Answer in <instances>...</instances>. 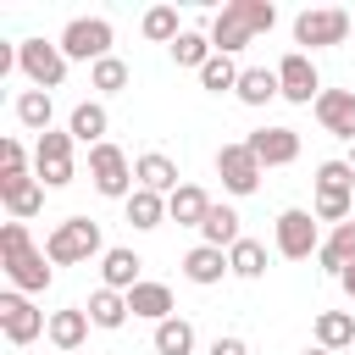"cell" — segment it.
<instances>
[{
  "label": "cell",
  "instance_id": "40",
  "mask_svg": "<svg viewBox=\"0 0 355 355\" xmlns=\"http://www.w3.org/2000/svg\"><path fill=\"white\" fill-rule=\"evenodd\" d=\"M300 355H333V349H322V344H316V349H300Z\"/></svg>",
  "mask_w": 355,
  "mask_h": 355
},
{
  "label": "cell",
  "instance_id": "39",
  "mask_svg": "<svg viewBox=\"0 0 355 355\" xmlns=\"http://www.w3.org/2000/svg\"><path fill=\"white\" fill-rule=\"evenodd\" d=\"M338 283H344V294L355 300V266H344V277H338Z\"/></svg>",
  "mask_w": 355,
  "mask_h": 355
},
{
  "label": "cell",
  "instance_id": "13",
  "mask_svg": "<svg viewBox=\"0 0 355 355\" xmlns=\"http://www.w3.org/2000/svg\"><path fill=\"white\" fill-rule=\"evenodd\" d=\"M316 122L333 139H349L355 144V89H322L316 94Z\"/></svg>",
  "mask_w": 355,
  "mask_h": 355
},
{
  "label": "cell",
  "instance_id": "37",
  "mask_svg": "<svg viewBox=\"0 0 355 355\" xmlns=\"http://www.w3.org/2000/svg\"><path fill=\"white\" fill-rule=\"evenodd\" d=\"M11 172H28V150L17 139H0V178H11Z\"/></svg>",
  "mask_w": 355,
  "mask_h": 355
},
{
  "label": "cell",
  "instance_id": "19",
  "mask_svg": "<svg viewBox=\"0 0 355 355\" xmlns=\"http://www.w3.org/2000/svg\"><path fill=\"white\" fill-rule=\"evenodd\" d=\"M89 311L83 305H67V311H50V344H55V355H72L83 338H89Z\"/></svg>",
  "mask_w": 355,
  "mask_h": 355
},
{
  "label": "cell",
  "instance_id": "12",
  "mask_svg": "<svg viewBox=\"0 0 355 355\" xmlns=\"http://www.w3.org/2000/svg\"><path fill=\"white\" fill-rule=\"evenodd\" d=\"M277 83H283V100H288V105H316V94H322L316 61H311L305 50H288V55L277 61Z\"/></svg>",
  "mask_w": 355,
  "mask_h": 355
},
{
  "label": "cell",
  "instance_id": "9",
  "mask_svg": "<svg viewBox=\"0 0 355 355\" xmlns=\"http://www.w3.org/2000/svg\"><path fill=\"white\" fill-rule=\"evenodd\" d=\"M72 144H78L72 133H55V128L39 133V144H33V178L44 189H67L72 183V172H78L72 166Z\"/></svg>",
  "mask_w": 355,
  "mask_h": 355
},
{
  "label": "cell",
  "instance_id": "32",
  "mask_svg": "<svg viewBox=\"0 0 355 355\" xmlns=\"http://www.w3.org/2000/svg\"><path fill=\"white\" fill-rule=\"evenodd\" d=\"M239 72H244V67H233V55H211V61L200 67V89H205V94H227V89H239Z\"/></svg>",
  "mask_w": 355,
  "mask_h": 355
},
{
  "label": "cell",
  "instance_id": "7",
  "mask_svg": "<svg viewBox=\"0 0 355 355\" xmlns=\"http://www.w3.org/2000/svg\"><path fill=\"white\" fill-rule=\"evenodd\" d=\"M272 239H277V255H283V261H311V255L322 250V227H316V216H311V211H300V205L277 211Z\"/></svg>",
  "mask_w": 355,
  "mask_h": 355
},
{
  "label": "cell",
  "instance_id": "1",
  "mask_svg": "<svg viewBox=\"0 0 355 355\" xmlns=\"http://www.w3.org/2000/svg\"><path fill=\"white\" fill-rule=\"evenodd\" d=\"M0 261H6V277L17 283V294H44L50 283H55V261L44 255V250H33V239H28V222H6L0 227Z\"/></svg>",
  "mask_w": 355,
  "mask_h": 355
},
{
  "label": "cell",
  "instance_id": "17",
  "mask_svg": "<svg viewBox=\"0 0 355 355\" xmlns=\"http://www.w3.org/2000/svg\"><path fill=\"white\" fill-rule=\"evenodd\" d=\"M233 266H227V250H216V244H194L189 255H183V277L194 283V288H211V283H222Z\"/></svg>",
  "mask_w": 355,
  "mask_h": 355
},
{
  "label": "cell",
  "instance_id": "31",
  "mask_svg": "<svg viewBox=\"0 0 355 355\" xmlns=\"http://www.w3.org/2000/svg\"><path fill=\"white\" fill-rule=\"evenodd\" d=\"M316 344H322V349L355 344V316H349V311H322V316H316Z\"/></svg>",
  "mask_w": 355,
  "mask_h": 355
},
{
  "label": "cell",
  "instance_id": "3",
  "mask_svg": "<svg viewBox=\"0 0 355 355\" xmlns=\"http://www.w3.org/2000/svg\"><path fill=\"white\" fill-rule=\"evenodd\" d=\"M44 255H50L55 266H78V261L105 255L100 222H94V216H67V222H55V227H50V239H44Z\"/></svg>",
  "mask_w": 355,
  "mask_h": 355
},
{
  "label": "cell",
  "instance_id": "16",
  "mask_svg": "<svg viewBox=\"0 0 355 355\" xmlns=\"http://www.w3.org/2000/svg\"><path fill=\"white\" fill-rule=\"evenodd\" d=\"M0 200H6L11 222H28V216H39V205H44V183L28 178V172H11V178H0Z\"/></svg>",
  "mask_w": 355,
  "mask_h": 355
},
{
  "label": "cell",
  "instance_id": "11",
  "mask_svg": "<svg viewBox=\"0 0 355 355\" xmlns=\"http://www.w3.org/2000/svg\"><path fill=\"white\" fill-rule=\"evenodd\" d=\"M0 333L22 349V344H33L39 333H50V316H44L28 294H17V288H11V294H0Z\"/></svg>",
  "mask_w": 355,
  "mask_h": 355
},
{
  "label": "cell",
  "instance_id": "41",
  "mask_svg": "<svg viewBox=\"0 0 355 355\" xmlns=\"http://www.w3.org/2000/svg\"><path fill=\"white\" fill-rule=\"evenodd\" d=\"M349 166H355V144H349Z\"/></svg>",
  "mask_w": 355,
  "mask_h": 355
},
{
  "label": "cell",
  "instance_id": "10",
  "mask_svg": "<svg viewBox=\"0 0 355 355\" xmlns=\"http://www.w3.org/2000/svg\"><path fill=\"white\" fill-rule=\"evenodd\" d=\"M261 172H266V166L255 161V150H250L244 139L216 150V178H222V189H227V194H239V200H244V194H255V189H261Z\"/></svg>",
  "mask_w": 355,
  "mask_h": 355
},
{
  "label": "cell",
  "instance_id": "14",
  "mask_svg": "<svg viewBox=\"0 0 355 355\" xmlns=\"http://www.w3.org/2000/svg\"><path fill=\"white\" fill-rule=\"evenodd\" d=\"M244 144L255 150L261 166H288V161H300V133H294V128H255Z\"/></svg>",
  "mask_w": 355,
  "mask_h": 355
},
{
  "label": "cell",
  "instance_id": "38",
  "mask_svg": "<svg viewBox=\"0 0 355 355\" xmlns=\"http://www.w3.org/2000/svg\"><path fill=\"white\" fill-rule=\"evenodd\" d=\"M205 355H250V344H244V338H233V333H227V338H216V344H211V349H205Z\"/></svg>",
  "mask_w": 355,
  "mask_h": 355
},
{
  "label": "cell",
  "instance_id": "22",
  "mask_svg": "<svg viewBox=\"0 0 355 355\" xmlns=\"http://www.w3.org/2000/svg\"><path fill=\"white\" fill-rule=\"evenodd\" d=\"M244 105H266V100H283V83H277V67H244L239 72V89H233Z\"/></svg>",
  "mask_w": 355,
  "mask_h": 355
},
{
  "label": "cell",
  "instance_id": "8",
  "mask_svg": "<svg viewBox=\"0 0 355 355\" xmlns=\"http://www.w3.org/2000/svg\"><path fill=\"white\" fill-rule=\"evenodd\" d=\"M17 67H22V78L33 83V89H61V78H67V55H61V44H50V39H22L17 44Z\"/></svg>",
  "mask_w": 355,
  "mask_h": 355
},
{
  "label": "cell",
  "instance_id": "15",
  "mask_svg": "<svg viewBox=\"0 0 355 355\" xmlns=\"http://www.w3.org/2000/svg\"><path fill=\"white\" fill-rule=\"evenodd\" d=\"M133 178H139V189H150V194H178L183 189V178H178V161L172 155H161V150H144L139 161H133Z\"/></svg>",
  "mask_w": 355,
  "mask_h": 355
},
{
  "label": "cell",
  "instance_id": "21",
  "mask_svg": "<svg viewBox=\"0 0 355 355\" xmlns=\"http://www.w3.org/2000/svg\"><path fill=\"white\" fill-rule=\"evenodd\" d=\"M316 266H322V272H333V277H344V266H355V222H338V227L322 239Z\"/></svg>",
  "mask_w": 355,
  "mask_h": 355
},
{
  "label": "cell",
  "instance_id": "33",
  "mask_svg": "<svg viewBox=\"0 0 355 355\" xmlns=\"http://www.w3.org/2000/svg\"><path fill=\"white\" fill-rule=\"evenodd\" d=\"M211 55H216V50H211V33H194V28H183V39L172 44V61H178V67H194V72H200Z\"/></svg>",
  "mask_w": 355,
  "mask_h": 355
},
{
  "label": "cell",
  "instance_id": "29",
  "mask_svg": "<svg viewBox=\"0 0 355 355\" xmlns=\"http://www.w3.org/2000/svg\"><path fill=\"white\" fill-rule=\"evenodd\" d=\"M50 116H55V105H50L44 89H22V94H17V122H22V128L50 133Z\"/></svg>",
  "mask_w": 355,
  "mask_h": 355
},
{
  "label": "cell",
  "instance_id": "20",
  "mask_svg": "<svg viewBox=\"0 0 355 355\" xmlns=\"http://www.w3.org/2000/svg\"><path fill=\"white\" fill-rule=\"evenodd\" d=\"M105 128H111V116H105V105L100 100H78L72 105V116H67V133L78 139V144H105Z\"/></svg>",
  "mask_w": 355,
  "mask_h": 355
},
{
  "label": "cell",
  "instance_id": "28",
  "mask_svg": "<svg viewBox=\"0 0 355 355\" xmlns=\"http://www.w3.org/2000/svg\"><path fill=\"white\" fill-rule=\"evenodd\" d=\"M155 355H194V327L183 322V316H166V322H155Z\"/></svg>",
  "mask_w": 355,
  "mask_h": 355
},
{
  "label": "cell",
  "instance_id": "23",
  "mask_svg": "<svg viewBox=\"0 0 355 355\" xmlns=\"http://www.w3.org/2000/svg\"><path fill=\"white\" fill-rule=\"evenodd\" d=\"M166 216H172L178 227H200V222L211 216V194H205L200 183H183V189L166 200Z\"/></svg>",
  "mask_w": 355,
  "mask_h": 355
},
{
  "label": "cell",
  "instance_id": "25",
  "mask_svg": "<svg viewBox=\"0 0 355 355\" xmlns=\"http://www.w3.org/2000/svg\"><path fill=\"white\" fill-rule=\"evenodd\" d=\"M83 311H89V322H94V327H105V333H116V327L133 316V311H128V294H116V288H94Z\"/></svg>",
  "mask_w": 355,
  "mask_h": 355
},
{
  "label": "cell",
  "instance_id": "34",
  "mask_svg": "<svg viewBox=\"0 0 355 355\" xmlns=\"http://www.w3.org/2000/svg\"><path fill=\"white\" fill-rule=\"evenodd\" d=\"M144 39H155V44H178V39H183L178 11H172V6H150V11H144Z\"/></svg>",
  "mask_w": 355,
  "mask_h": 355
},
{
  "label": "cell",
  "instance_id": "4",
  "mask_svg": "<svg viewBox=\"0 0 355 355\" xmlns=\"http://www.w3.org/2000/svg\"><path fill=\"white\" fill-rule=\"evenodd\" d=\"M89 183H94V194H105V200H122L128 205V194L139 189V178H133V161L105 139V144H94L89 150Z\"/></svg>",
  "mask_w": 355,
  "mask_h": 355
},
{
  "label": "cell",
  "instance_id": "36",
  "mask_svg": "<svg viewBox=\"0 0 355 355\" xmlns=\"http://www.w3.org/2000/svg\"><path fill=\"white\" fill-rule=\"evenodd\" d=\"M316 194H355V166L349 161H322L316 166Z\"/></svg>",
  "mask_w": 355,
  "mask_h": 355
},
{
  "label": "cell",
  "instance_id": "24",
  "mask_svg": "<svg viewBox=\"0 0 355 355\" xmlns=\"http://www.w3.org/2000/svg\"><path fill=\"white\" fill-rule=\"evenodd\" d=\"M128 311H133V316H144V322H166V316H172V288L144 277V283L128 294Z\"/></svg>",
  "mask_w": 355,
  "mask_h": 355
},
{
  "label": "cell",
  "instance_id": "6",
  "mask_svg": "<svg viewBox=\"0 0 355 355\" xmlns=\"http://www.w3.org/2000/svg\"><path fill=\"white\" fill-rule=\"evenodd\" d=\"M355 28V11H338V6H316V11H300L294 17V44H311V50H327V44H344Z\"/></svg>",
  "mask_w": 355,
  "mask_h": 355
},
{
  "label": "cell",
  "instance_id": "18",
  "mask_svg": "<svg viewBox=\"0 0 355 355\" xmlns=\"http://www.w3.org/2000/svg\"><path fill=\"white\" fill-rule=\"evenodd\" d=\"M139 266H144V261H139L133 250H122V244H116V250H105V255H100V288L133 294V288L144 283V277H139Z\"/></svg>",
  "mask_w": 355,
  "mask_h": 355
},
{
  "label": "cell",
  "instance_id": "30",
  "mask_svg": "<svg viewBox=\"0 0 355 355\" xmlns=\"http://www.w3.org/2000/svg\"><path fill=\"white\" fill-rule=\"evenodd\" d=\"M161 216H166V194H150V189H133V194H128V222H133L139 233L161 227Z\"/></svg>",
  "mask_w": 355,
  "mask_h": 355
},
{
  "label": "cell",
  "instance_id": "2",
  "mask_svg": "<svg viewBox=\"0 0 355 355\" xmlns=\"http://www.w3.org/2000/svg\"><path fill=\"white\" fill-rule=\"evenodd\" d=\"M272 22H277V6L272 0H227L216 11V22H211V50L216 55H233L255 33H272Z\"/></svg>",
  "mask_w": 355,
  "mask_h": 355
},
{
  "label": "cell",
  "instance_id": "26",
  "mask_svg": "<svg viewBox=\"0 0 355 355\" xmlns=\"http://www.w3.org/2000/svg\"><path fill=\"white\" fill-rule=\"evenodd\" d=\"M200 239L205 244H216V250H233L244 233H239V211L233 205H211V216L200 222Z\"/></svg>",
  "mask_w": 355,
  "mask_h": 355
},
{
  "label": "cell",
  "instance_id": "27",
  "mask_svg": "<svg viewBox=\"0 0 355 355\" xmlns=\"http://www.w3.org/2000/svg\"><path fill=\"white\" fill-rule=\"evenodd\" d=\"M227 266H233V277H244V283L266 277V244H261V239H239V244L227 250Z\"/></svg>",
  "mask_w": 355,
  "mask_h": 355
},
{
  "label": "cell",
  "instance_id": "5",
  "mask_svg": "<svg viewBox=\"0 0 355 355\" xmlns=\"http://www.w3.org/2000/svg\"><path fill=\"white\" fill-rule=\"evenodd\" d=\"M111 39H116V33H111V22H105V17H72V22L61 28V39H55V44H61V55H67V61H89V67H94V61H105V55H111Z\"/></svg>",
  "mask_w": 355,
  "mask_h": 355
},
{
  "label": "cell",
  "instance_id": "35",
  "mask_svg": "<svg viewBox=\"0 0 355 355\" xmlns=\"http://www.w3.org/2000/svg\"><path fill=\"white\" fill-rule=\"evenodd\" d=\"M89 89H100V94H122V89H128V61H116V55L94 61V67H89Z\"/></svg>",
  "mask_w": 355,
  "mask_h": 355
}]
</instances>
